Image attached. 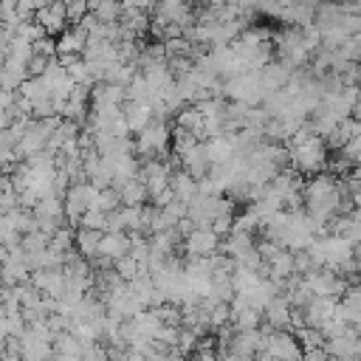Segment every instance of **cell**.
Returning <instances> with one entry per match:
<instances>
[{
	"instance_id": "obj_20",
	"label": "cell",
	"mask_w": 361,
	"mask_h": 361,
	"mask_svg": "<svg viewBox=\"0 0 361 361\" xmlns=\"http://www.w3.org/2000/svg\"><path fill=\"white\" fill-rule=\"evenodd\" d=\"M200 144V138L195 135V133H189V130H183V127H172V152L180 158V155H186L192 147H197Z\"/></svg>"
},
{
	"instance_id": "obj_13",
	"label": "cell",
	"mask_w": 361,
	"mask_h": 361,
	"mask_svg": "<svg viewBox=\"0 0 361 361\" xmlns=\"http://www.w3.org/2000/svg\"><path fill=\"white\" fill-rule=\"evenodd\" d=\"M133 251V243H130V234L127 231H107L102 237V245H99V257L107 259V262H118L121 257H127Z\"/></svg>"
},
{
	"instance_id": "obj_10",
	"label": "cell",
	"mask_w": 361,
	"mask_h": 361,
	"mask_svg": "<svg viewBox=\"0 0 361 361\" xmlns=\"http://www.w3.org/2000/svg\"><path fill=\"white\" fill-rule=\"evenodd\" d=\"M34 20L45 28V34H48V37H62V34L71 28L68 6H65L62 0H54V3H48L45 8H39V11L34 14Z\"/></svg>"
},
{
	"instance_id": "obj_8",
	"label": "cell",
	"mask_w": 361,
	"mask_h": 361,
	"mask_svg": "<svg viewBox=\"0 0 361 361\" xmlns=\"http://www.w3.org/2000/svg\"><path fill=\"white\" fill-rule=\"evenodd\" d=\"M293 313L296 307L285 293H279L265 310H262V330H293Z\"/></svg>"
},
{
	"instance_id": "obj_2",
	"label": "cell",
	"mask_w": 361,
	"mask_h": 361,
	"mask_svg": "<svg viewBox=\"0 0 361 361\" xmlns=\"http://www.w3.org/2000/svg\"><path fill=\"white\" fill-rule=\"evenodd\" d=\"M223 96L228 102H243V104H251V107H262V102L268 99L265 87H262V79H259V71H245L240 76H231L223 82Z\"/></svg>"
},
{
	"instance_id": "obj_15",
	"label": "cell",
	"mask_w": 361,
	"mask_h": 361,
	"mask_svg": "<svg viewBox=\"0 0 361 361\" xmlns=\"http://www.w3.org/2000/svg\"><path fill=\"white\" fill-rule=\"evenodd\" d=\"M124 121H127L130 133L138 135L141 130H147V127L155 121L152 104H144V102H127V104H124Z\"/></svg>"
},
{
	"instance_id": "obj_23",
	"label": "cell",
	"mask_w": 361,
	"mask_h": 361,
	"mask_svg": "<svg viewBox=\"0 0 361 361\" xmlns=\"http://www.w3.org/2000/svg\"><path fill=\"white\" fill-rule=\"evenodd\" d=\"M124 361H149V358H147V355H141V353H135V350H127Z\"/></svg>"
},
{
	"instance_id": "obj_16",
	"label": "cell",
	"mask_w": 361,
	"mask_h": 361,
	"mask_svg": "<svg viewBox=\"0 0 361 361\" xmlns=\"http://www.w3.org/2000/svg\"><path fill=\"white\" fill-rule=\"evenodd\" d=\"M169 186H172L175 197L183 200V203H192V200L200 195V180H197L195 175H189L186 169H178V172L172 175V180H169Z\"/></svg>"
},
{
	"instance_id": "obj_1",
	"label": "cell",
	"mask_w": 361,
	"mask_h": 361,
	"mask_svg": "<svg viewBox=\"0 0 361 361\" xmlns=\"http://www.w3.org/2000/svg\"><path fill=\"white\" fill-rule=\"evenodd\" d=\"M310 259L316 268H330V271H341L344 265H350L355 259V245L338 234H324L316 237L313 245L307 248Z\"/></svg>"
},
{
	"instance_id": "obj_7",
	"label": "cell",
	"mask_w": 361,
	"mask_h": 361,
	"mask_svg": "<svg viewBox=\"0 0 361 361\" xmlns=\"http://www.w3.org/2000/svg\"><path fill=\"white\" fill-rule=\"evenodd\" d=\"M324 350L330 353V358H341V361H361V330L347 327L344 333L333 336L324 341Z\"/></svg>"
},
{
	"instance_id": "obj_22",
	"label": "cell",
	"mask_w": 361,
	"mask_h": 361,
	"mask_svg": "<svg viewBox=\"0 0 361 361\" xmlns=\"http://www.w3.org/2000/svg\"><path fill=\"white\" fill-rule=\"evenodd\" d=\"M259 3H262V0H237V6H240V8L245 11V14H257Z\"/></svg>"
},
{
	"instance_id": "obj_17",
	"label": "cell",
	"mask_w": 361,
	"mask_h": 361,
	"mask_svg": "<svg viewBox=\"0 0 361 361\" xmlns=\"http://www.w3.org/2000/svg\"><path fill=\"white\" fill-rule=\"evenodd\" d=\"M104 231H93V228H76V254H82L87 262L99 259V245H102Z\"/></svg>"
},
{
	"instance_id": "obj_5",
	"label": "cell",
	"mask_w": 361,
	"mask_h": 361,
	"mask_svg": "<svg viewBox=\"0 0 361 361\" xmlns=\"http://www.w3.org/2000/svg\"><path fill=\"white\" fill-rule=\"evenodd\" d=\"M302 279H305V285L310 288L313 296H333V299H341V296L347 293V288H350V282H347L341 274L330 271V268H313V271L305 274Z\"/></svg>"
},
{
	"instance_id": "obj_11",
	"label": "cell",
	"mask_w": 361,
	"mask_h": 361,
	"mask_svg": "<svg viewBox=\"0 0 361 361\" xmlns=\"http://www.w3.org/2000/svg\"><path fill=\"white\" fill-rule=\"evenodd\" d=\"M31 285L51 296V299H62L65 288H68V276H65V268H42V271H34L31 274Z\"/></svg>"
},
{
	"instance_id": "obj_4",
	"label": "cell",
	"mask_w": 361,
	"mask_h": 361,
	"mask_svg": "<svg viewBox=\"0 0 361 361\" xmlns=\"http://www.w3.org/2000/svg\"><path fill=\"white\" fill-rule=\"evenodd\" d=\"M262 350L271 353L279 361H302L305 358V347H302V341H299V336L293 330H268Z\"/></svg>"
},
{
	"instance_id": "obj_12",
	"label": "cell",
	"mask_w": 361,
	"mask_h": 361,
	"mask_svg": "<svg viewBox=\"0 0 361 361\" xmlns=\"http://www.w3.org/2000/svg\"><path fill=\"white\" fill-rule=\"evenodd\" d=\"M228 305H231V324L237 330H259L262 327V310L254 307V305H248L245 296L237 293Z\"/></svg>"
},
{
	"instance_id": "obj_21",
	"label": "cell",
	"mask_w": 361,
	"mask_h": 361,
	"mask_svg": "<svg viewBox=\"0 0 361 361\" xmlns=\"http://www.w3.org/2000/svg\"><path fill=\"white\" fill-rule=\"evenodd\" d=\"M82 228H93V231H107V212H99V209H90L85 217H82V223H79Z\"/></svg>"
},
{
	"instance_id": "obj_18",
	"label": "cell",
	"mask_w": 361,
	"mask_h": 361,
	"mask_svg": "<svg viewBox=\"0 0 361 361\" xmlns=\"http://www.w3.org/2000/svg\"><path fill=\"white\" fill-rule=\"evenodd\" d=\"M118 195H121V206H147L149 203V189L141 178H133V180L121 183Z\"/></svg>"
},
{
	"instance_id": "obj_9",
	"label": "cell",
	"mask_w": 361,
	"mask_h": 361,
	"mask_svg": "<svg viewBox=\"0 0 361 361\" xmlns=\"http://www.w3.org/2000/svg\"><path fill=\"white\" fill-rule=\"evenodd\" d=\"M302 313H305V324L307 327L324 330L336 319V313H338V299H333V296H313L307 302V307H302Z\"/></svg>"
},
{
	"instance_id": "obj_3",
	"label": "cell",
	"mask_w": 361,
	"mask_h": 361,
	"mask_svg": "<svg viewBox=\"0 0 361 361\" xmlns=\"http://www.w3.org/2000/svg\"><path fill=\"white\" fill-rule=\"evenodd\" d=\"M172 149V127L169 121L155 118L147 130H141L135 135V152L138 158H166V152Z\"/></svg>"
},
{
	"instance_id": "obj_19",
	"label": "cell",
	"mask_w": 361,
	"mask_h": 361,
	"mask_svg": "<svg viewBox=\"0 0 361 361\" xmlns=\"http://www.w3.org/2000/svg\"><path fill=\"white\" fill-rule=\"evenodd\" d=\"M113 268H116V274H118V276H121L124 282H135V279H138L141 274H147V265H144V262H138V259H135L133 254L121 257V259H118V262H116Z\"/></svg>"
},
{
	"instance_id": "obj_14",
	"label": "cell",
	"mask_w": 361,
	"mask_h": 361,
	"mask_svg": "<svg viewBox=\"0 0 361 361\" xmlns=\"http://www.w3.org/2000/svg\"><path fill=\"white\" fill-rule=\"evenodd\" d=\"M180 164H183V169L189 172V175H195L197 180H203L209 172H212V155H209V147H206V141H200L197 147H192L186 155H180Z\"/></svg>"
},
{
	"instance_id": "obj_6",
	"label": "cell",
	"mask_w": 361,
	"mask_h": 361,
	"mask_svg": "<svg viewBox=\"0 0 361 361\" xmlns=\"http://www.w3.org/2000/svg\"><path fill=\"white\" fill-rule=\"evenodd\" d=\"M223 245V237L214 228H195L183 237V254L186 257H214Z\"/></svg>"
}]
</instances>
